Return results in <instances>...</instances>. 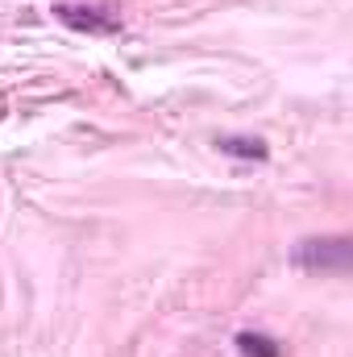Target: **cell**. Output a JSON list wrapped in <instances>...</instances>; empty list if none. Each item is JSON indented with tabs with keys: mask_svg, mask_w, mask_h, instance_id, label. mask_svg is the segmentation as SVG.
Instances as JSON below:
<instances>
[{
	"mask_svg": "<svg viewBox=\"0 0 353 357\" xmlns=\"http://www.w3.org/2000/svg\"><path fill=\"white\" fill-rule=\"evenodd\" d=\"M237 349H241V357H283L278 341H270L262 333H241L237 337Z\"/></svg>",
	"mask_w": 353,
	"mask_h": 357,
	"instance_id": "cell-4",
	"label": "cell"
},
{
	"mask_svg": "<svg viewBox=\"0 0 353 357\" xmlns=\"http://www.w3.org/2000/svg\"><path fill=\"white\" fill-rule=\"evenodd\" d=\"M54 17L63 25L80 29V33H96V38L121 33V17L112 8H104V4H71V0H63V4H54Z\"/></svg>",
	"mask_w": 353,
	"mask_h": 357,
	"instance_id": "cell-1",
	"label": "cell"
},
{
	"mask_svg": "<svg viewBox=\"0 0 353 357\" xmlns=\"http://www.w3.org/2000/svg\"><path fill=\"white\" fill-rule=\"evenodd\" d=\"M299 262L312 266V270H345V262H350V241L345 237H337V241H303Z\"/></svg>",
	"mask_w": 353,
	"mask_h": 357,
	"instance_id": "cell-2",
	"label": "cell"
},
{
	"mask_svg": "<svg viewBox=\"0 0 353 357\" xmlns=\"http://www.w3.org/2000/svg\"><path fill=\"white\" fill-rule=\"evenodd\" d=\"M216 146H220L225 154H233V158H258V162L270 154L266 142H258V137H220Z\"/></svg>",
	"mask_w": 353,
	"mask_h": 357,
	"instance_id": "cell-3",
	"label": "cell"
}]
</instances>
